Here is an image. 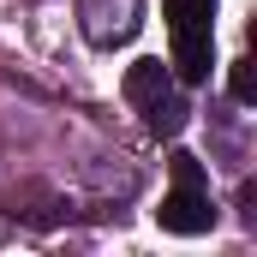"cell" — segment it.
<instances>
[{
	"mask_svg": "<svg viewBox=\"0 0 257 257\" xmlns=\"http://www.w3.org/2000/svg\"><path fill=\"white\" fill-rule=\"evenodd\" d=\"M168 30H215V0H168Z\"/></svg>",
	"mask_w": 257,
	"mask_h": 257,
	"instance_id": "8992f818",
	"label": "cell"
},
{
	"mask_svg": "<svg viewBox=\"0 0 257 257\" xmlns=\"http://www.w3.org/2000/svg\"><path fill=\"white\" fill-rule=\"evenodd\" d=\"M78 18H84V36L96 48H114V42H132L138 36L144 6L138 0H78Z\"/></svg>",
	"mask_w": 257,
	"mask_h": 257,
	"instance_id": "6da1fadb",
	"label": "cell"
},
{
	"mask_svg": "<svg viewBox=\"0 0 257 257\" xmlns=\"http://www.w3.org/2000/svg\"><path fill=\"white\" fill-rule=\"evenodd\" d=\"M156 221H162L168 233H186V239H197V233H209V227H215V203H209V192H192V186H174V192L162 197Z\"/></svg>",
	"mask_w": 257,
	"mask_h": 257,
	"instance_id": "7a4b0ae2",
	"label": "cell"
},
{
	"mask_svg": "<svg viewBox=\"0 0 257 257\" xmlns=\"http://www.w3.org/2000/svg\"><path fill=\"white\" fill-rule=\"evenodd\" d=\"M168 78H174V72H168L162 60H132L126 66V102H138V108L156 102V96L168 90Z\"/></svg>",
	"mask_w": 257,
	"mask_h": 257,
	"instance_id": "277c9868",
	"label": "cell"
},
{
	"mask_svg": "<svg viewBox=\"0 0 257 257\" xmlns=\"http://www.w3.org/2000/svg\"><path fill=\"white\" fill-rule=\"evenodd\" d=\"M209 66H215V30H174V60H168V72L180 84H203Z\"/></svg>",
	"mask_w": 257,
	"mask_h": 257,
	"instance_id": "3957f363",
	"label": "cell"
},
{
	"mask_svg": "<svg viewBox=\"0 0 257 257\" xmlns=\"http://www.w3.org/2000/svg\"><path fill=\"white\" fill-rule=\"evenodd\" d=\"M144 114H150V132L156 138H180L186 132V120H192V108H186V96H156V102H144Z\"/></svg>",
	"mask_w": 257,
	"mask_h": 257,
	"instance_id": "5b68a950",
	"label": "cell"
},
{
	"mask_svg": "<svg viewBox=\"0 0 257 257\" xmlns=\"http://www.w3.org/2000/svg\"><path fill=\"white\" fill-rule=\"evenodd\" d=\"M227 96H233L239 108L257 102V72H251V60H233V72H227Z\"/></svg>",
	"mask_w": 257,
	"mask_h": 257,
	"instance_id": "ba28073f",
	"label": "cell"
},
{
	"mask_svg": "<svg viewBox=\"0 0 257 257\" xmlns=\"http://www.w3.org/2000/svg\"><path fill=\"white\" fill-rule=\"evenodd\" d=\"M168 168H174V186H192V192H209V174H203V162H197L192 150H174V156H168Z\"/></svg>",
	"mask_w": 257,
	"mask_h": 257,
	"instance_id": "52a82bcc",
	"label": "cell"
}]
</instances>
